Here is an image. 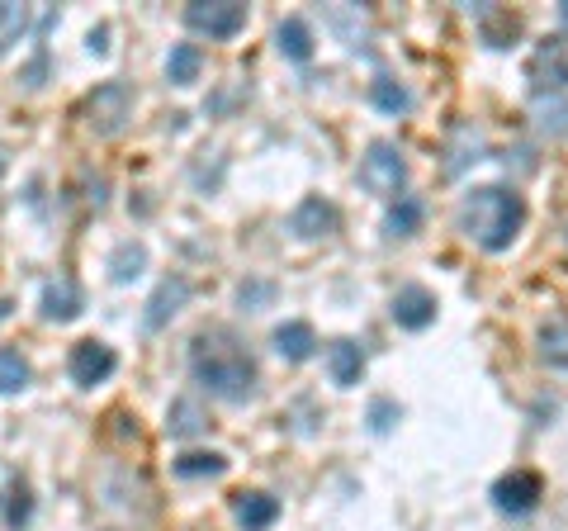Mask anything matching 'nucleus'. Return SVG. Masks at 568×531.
<instances>
[{"label":"nucleus","instance_id":"1","mask_svg":"<svg viewBox=\"0 0 568 531\" xmlns=\"http://www.w3.org/2000/svg\"><path fill=\"white\" fill-rule=\"evenodd\" d=\"M190 370L209 394L228 403H247L256 394V361L232 328H199L190 342Z\"/></svg>","mask_w":568,"mask_h":531},{"label":"nucleus","instance_id":"2","mask_svg":"<svg viewBox=\"0 0 568 531\" xmlns=\"http://www.w3.org/2000/svg\"><path fill=\"white\" fill-rule=\"evenodd\" d=\"M526 223V200L507 185H479L460 204V233L483 252H507Z\"/></svg>","mask_w":568,"mask_h":531},{"label":"nucleus","instance_id":"3","mask_svg":"<svg viewBox=\"0 0 568 531\" xmlns=\"http://www.w3.org/2000/svg\"><path fill=\"white\" fill-rule=\"evenodd\" d=\"M403 181H408L403 152L393 143H370V152L360 157V185H365L370 195H398Z\"/></svg>","mask_w":568,"mask_h":531},{"label":"nucleus","instance_id":"4","mask_svg":"<svg viewBox=\"0 0 568 531\" xmlns=\"http://www.w3.org/2000/svg\"><path fill=\"white\" fill-rule=\"evenodd\" d=\"M185 24L204 38H237L247 29V5H237V0H195V5H185Z\"/></svg>","mask_w":568,"mask_h":531},{"label":"nucleus","instance_id":"5","mask_svg":"<svg viewBox=\"0 0 568 531\" xmlns=\"http://www.w3.org/2000/svg\"><path fill=\"white\" fill-rule=\"evenodd\" d=\"M128 110H133V95H128L119 81H105V86H95V95L86 100V124L109 138V133L124 129Z\"/></svg>","mask_w":568,"mask_h":531},{"label":"nucleus","instance_id":"6","mask_svg":"<svg viewBox=\"0 0 568 531\" xmlns=\"http://www.w3.org/2000/svg\"><path fill=\"white\" fill-rule=\"evenodd\" d=\"M114 366H119V356H114V347H105V342H95V337H86V342H76L71 347V380L81 389H95V385H105L109 375H114Z\"/></svg>","mask_w":568,"mask_h":531},{"label":"nucleus","instance_id":"7","mask_svg":"<svg viewBox=\"0 0 568 531\" xmlns=\"http://www.w3.org/2000/svg\"><path fill=\"white\" fill-rule=\"evenodd\" d=\"M540 498H545V479L535 475V470H512V475H502L493 484V503L502 508V513H512V517L531 513Z\"/></svg>","mask_w":568,"mask_h":531},{"label":"nucleus","instance_id":"8","mask_svg":"<svg viewBox=\"0 0 568 531\" xmlns=\"http://www.w3.org/2000/svg\"><path fill=\"white\" fill-rule=\"evenodd\" d=\"M185 304H190V280H185V275H166L157 290H152V299H147V313H142L147 332L166 328V323H171Z\"/></svg>","mask_w":568,"mask_h":531},{"label":"nucleus","instance_id":"9","mask_svg":"<svg viewBox=\"0 0 568 531\" xmlns=\"http://www.w3.org/2000/svg\"><path fill=\"white\" fill-rule=\"evenodd\" d=\"M86 309V290L76 285V275H57L43 285V318L48 323H71V318H81Z\"/></svg>","mask_w":568,"mask_h":531},{"label":"nucleus","instance_id":"10","mask_svg":"<svg viewBox=\"0 0 568 531\" xmlns=\"http://www.w3.org/2000/svg\"><path fill=\"white\" fill-rule=\"evenodd\" d=\"M389 313H393L398 328L417 332V328H426V323H436V294L426 290V285H403V290L393 294Z\"/></svg>","mask_w":568,"mask_h":531},{"label":"nucleus","instance_id":"11","mask_svg":"<svg viewBox=\"0 0 568 531\" xmlns=\"http://www.w3.org/2000/svg\"><path fill=\"white\" fill-rule=\"evenodd\" d=\"M337 228V209L322 200V195H308V200L294 209V219H289V233H299L303 242H318V238H327Z\"/></svg>","mask_w":568,"mask_h":531},{"label":"nucleus","instance_id":"12","mask_svg":"<svg viewBox=\"0 0 568 531\" xmlns=\"http://www.w3.org/2000/svg\"><path fill=\"white\" fill-rule=\"evenodd\" d=\"M232 517H237V527L266 531V527H275V517H280V498L261 494V489H247V494L232 498Z\"/></svg>","mask_w":568,"mask_h":531},{"label":"nucleus","instance_id":"13","mask_svg":"<svg viewBox=\"0 0 568 531\" xmlns=\"http://www.w3.org/2000/svg\"><path fill=\"white\" fill-rule=\"evenodd\" d=\"M327 370H332V385L337 389L360 385V375H365V351H360V342H351V337L332 342V351H327Z\"/></svg>","mask_w":568,"mask_h":531},{"label":"nucleus","instance_id":"14","mask_svg":"<svg viewBox=\"0 0 568 531\" xmlns=\"http://www.w3.org/2000/svg\"><path fill=\"white\" fill-rule=\"evenodd\" d=\"M204 427H209V413L199 408V399H190V394L171 399V408H166V437L190 441V437H199Z\"/></svg>","mask_w":568,"mask_h":531},{"label":"nucleus","instance_id":"15","mask_svg":"<svg viewBox=\"0 0 568 531\" xmlns=\"http://www.w3.org/2000/svg\"><path fill=\"white\" fill-rule=\"evenodd\" d=\"M270 342H275V351H280L284 361H294V366H299V361H308V356H313V347H318L313 328H308V323H299V318H294V323H280V328L270 332Z\"/></svg>","mask_w":568,"mask_h":531},{"label":"nucleus","instance_id":"16","mask_svg":"<svg viewBox=\"0 0 568 531\" xmlns=\"http://www.w3.org/2000/svg\"><path fill=\"white\" fill-rule=\"evenodd\" d=\"M142 271H147V247H142V242L128 238L109 252V280H114V285H133Z\"/></svg>","mask_w":568,"mask_h":531},{"label":"nucleus","instance_id":"17","mask_svg":"<svg viewBox=\"0 0 568 531\" xmlns=\"http://www.w3.org/2000/svg\"><path fill=\"white\" fill-rule=\"evenodd\" d=\"M275 43H280L284 57H294V62H308L313 57V29L303 24V19H280V29H275Z\"/></svg>","mask_w":568,"mask_h":531},{"label":"nucleus","instance_id":"18","mask_svg":"<svg viewBox=\"0 0 568 531\" xmlns=\"http://www.w3.org/2000/svg\"><path fill=\"white\" fill-rule=\"evenodd\" d=\"M199 67H204V57H199L195 43H176L171 57H166V76H171V86H190V81H199Z\"/></svg>","mask_w":568,"mask_h":531},{"label":"nucleus","instance_id":"19","mask_svg":"<svg viewBox=\"0 0 568 531\" xmlns=\"http://www.w3.org/2000/svg\"><path fill=\"white\" fill-rule=\"evenodd\" d=\"M29 380H34L29 361H24L15 347H0V394H24Z\"/></svg>","mask_w":568,"mask_h":531},{"label":"nucleus","instance_id":"20","mask_svg":"<svg viewBox=\"0 0 568 531\" xmlns=\"http://www.w3.org/2000/svg\"><path fill=\"white\" fill-rule=\"evenodd\" d=\"M29 29V5H15V0H0V57L15 48Z\"/></svg>","mask_w":568,"mask_h":531},{"label":"nucleus","instance_id":"21","mask_svg":"<svg viewBox=\"0 0 568 531\" xmlns=\"http://www.w3.org/2000/svg\"><path fill=\"white\" fill-rule=\"evenodd\" d=\"M228 470V456H218V451H185L176 460V475L180 479H204V475H223Z\"/></svg>","mask_w":568,"mask_h":531},{"label":"nucleus","instance_id":"22","mask_svg":"<svg viewBox=\"0 0 568 531\" xmlns=\"http://www.w3.org/2000/svg\"><path fill=\"white\" fill-rule=\"evenodd\" d=\"M370 95H374V105L384 114H408L412 110V95H408V86H398L393 76H379L370 86Z\"/></svg>","mask_w":568,"mask_h":531},{"label":"nucleus","instance_id":"23","mask_svg":"<svg viewBox=\"0 0 568 531\" xmlns=\"http://www.w3.org/2000/svg\"><path fill=\"white\" fill-rule=\"evenodd\" d=\"M417 228H422V200L398 195V204L389 209V233H393V238H412Z\"/></svg>","mask_w":568,"mask_h":531},{"label":"nucleus","instance_id":"24","mask_svg":"<svg viewBox=\"0 0 568 531\" xmlns=\"http://www.w3.org/2000/svg\"><path fill=\"white\" fill-rule=\"evenodd\" d=\"M29 513H34V498H29V484H15V489H10V503H5V527L19 531L24 522H29Z\"/></svg>","mask_w":568,"mask_h":531},{"label":"nucleus","instance_id":"25","mask_svg":"<svg viewBox=\"0 0 568 531\" xmlns=\"http://www.w3.org/2000/svg\"><path fill=\"white\" fill-rule=\"evenodd\" d=\"M393 422H398V403H393V399H374V408H370V427H374V432H389Z\"/></svg>","mask_w":568,"mask_h":531},{"label":"nucleus","instance_id":"26","mask_svg":"<svg viewBox=\"0 0 568 531\" xmlns=\"http://www.w3.org/2000/svg\"><path fill=\"white\" fill-rule=\"evenodd\" d=\"M270 285H242V290H237V299H242V309H251V304H266L270 299Z\"/></svg>","mask_w":568,"mask_h":531},{"label":"nucleus","instance_id":"27","mask_svg":"<svg viewBox=\"0 0 568 531\" xmlns=\"http://www.w3.org/2000/svg\"><path fill=\"white\" fill-rule=\"evenodd\" d=\"M90 53H109V43H105V29H95V34H90Z\"/></svg>","mask_w":568,"mask_h":531},{"label":"nucleus","instance_id":"28","mask_svg":"<svg viewBox=\"0 0 568 531\" xmlns=\"http://www.w3.org/2000/svg\"><path fill=\"white\" fill-rule=\"evenodd\" d=\"M5 166H10V152H5V143H0V176H5Z\"/></svg>","mask_w":568,"mask_h":531},{"label":"nucleus","instance_id":"29","mask_svg":"<svg viewBox=\"0 0 568 531\" xmlns=\"http://www.w3.org/2000/svg\"><path fill=\"white\" fill-rule=\"evenodd\" d=\"M559 15H564V24H568V0H564V10H559Z\"/></svg>","mask_w":568,"mask_h":531}]
</instances>
